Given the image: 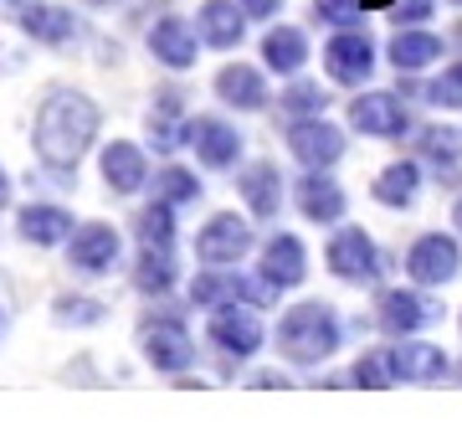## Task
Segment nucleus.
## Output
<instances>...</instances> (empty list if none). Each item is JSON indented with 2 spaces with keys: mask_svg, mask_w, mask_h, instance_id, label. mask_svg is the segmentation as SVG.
I'll use <instances>...</instances> for the list:
<instances>
[{
  "mask_svg": "<svg viewBox=\"0 0 462 432\" xmlns=\"http://www.w3.org/2000/svg\"><path fill=\"white\" fill-rule=\"evenodd\" d=\"M98 139V103L78 88H57L36 108V155L57 175H78L83 155Z\"/></svg>",
  "mask_w": 462,
  "mask_h": 432,
  "instance_id": "1",
  "label": "nucleus"
},
{
  "mask_svg": "<svg viewBox=\"0 0 462 432\" xmlns=\"http://www.w3.org/2000/svg\"><path fill=\"white\" fill-rule=\"evenodd\" d=\"M345 340V324L324 299H303L278 319V355L288 366H324Z\"/></svg>",
  "mask_w": 462,
  "mask_h": 432,
  "instance_id": "2",
  "label": "nucleus"
},
{
  "mask_svg": "<svg viewBox=\"0 0 462 432\" xmlns=\"http://www.w3.org/2000/svg\"><path fill=\"white\" fill-rule=\"evenodd\" d=\"M324 263H329V273L339 283H380L385 278V252L375 248V237L365 232V227H334L329 248H324Z\"/></svg>",
  "mask_w": 462,
  "mask_h": 432,
  "instance_id": "3",
  "label": "nucleus"
},
{
  "mask_svg": "<svg viewBox=\"0 0 462 432\" xmlns=\"http://www.w3.org/2000/svg\"><path fill=\"white\" fill-rule=\"evenodd\" d=\"M462 273V248L457 237L447 232H421L406 248V278L421 283V288H442V283H452Z\"/></svg>",
  "mask_w": 462,
  "mask_h": 432,
  "instance_id": "4",
  "label": "nucleus"
},
{
  "mask_svg": "<svg viewBox=\"0 0 462 432\" xmlns=\"http://www.w3.org/2000/svg\"><path fill=\"white\" fill-rule=\"evenodd\" d=\"M185 145L196 150L200 165H211V170H231L236 160H242V150H247L242 129H236V124H226V118H216V114L185 118Z\"/></svg>",
  "mask_w": 462,
  "mask_h": 432,
  "instance_id": "5",
  "label": "nucleus"
},
{
  "mask_svg": "<svg viewBox=\"0 0 462 432\" xmlns=\"http://www.w3.org/2000/svg\"><path fill=\"white\" fill-rule=\"evenodd\" d=\"M211 345L226 355V361H252L263 350V319L252 304H221L211 309Z\"/></svg>",
  "mask_w": 462,
  "mask_h": 432,
  "instance_id": "6",
  "label": "nucleus"
},
{
  "mask_svg": "<svg viewBox=\"0 0 462 432\" xmlns=\"http://www.w3.org/2000/svg\"><path fill=\"white\" fill-rule=\"evenodd\" d=\"M324 72H329L339 88H365L375 78V42H370L360 26H345V32L329 36V47H324Z\"/></svg>",
  "mask_w": 462,
  "mask_h": 432,
  "instance_id": "7",
  "label": "nucleus"
},
{
  "mask_svg": "<svg viewBox=\"0 0 462 432\" xmlns=\"http://www.w3.org/2000/svg\"><path fill=\"white\" fill-rule=\"evenodd\" d=\"M288 155H293L303 170H329V165H339V155H345V129L329 124L324 114L293 118V129H288Z\"/></svg>",
  "mask_w": 462,
  "mask_h": 432,
  "instance_id": "8",
  "label": "nucleus"
},
{
  "mask_svg": "<svg viewBox=\"0 0 462 432\" xmlns=\"http://www.w3.org/2000/svg\"><path fill=\"white\" fill-rule=\"evenodd\" d=\"M139 350H144L149 366L165 371V376H180V371H190V361H196V340H190V330H185L180 319H144Z\"/></svg>",
  "mask_w": 462,
  "mask_h": 432,
  "instance_id": "9",
  "label": "nucleus"
},
{
  "mask_svg": "<svg viewBox=\"0 0 462 432\" xmlns=\"http://www.w3.org/2000/svg\"><path fill=\"white\" fill-rule=\"evenodd\" d=\"M247 252H252V221H242L236 211H216L196 232V258L206 268H231Z\"/></svg>",
  "mask_w": 462,
  "mask_h": 432,
  "instance_id": "10",
  "label": "nucleus"
},
{
  "mask_svg": "<svg viewBox=\"0 0 462 432\" xmlns=\"http://www.w3.org/2000/svg\"><path fill=\"white\" fill-rule=\"evenodd\" d=\"M431 319H442V304H431L421 294V283L416 288H380L375 324L385 334H416V330H427Z\"/></svg>",
  "mask_w": 462,
  "mask_h": 432,
  "instance_id": "11",
  "label": "nucleus"
},
{
  "mask_svg": "<svg viewBox=\"0 0 462 432\" xmlns=\"http://www.w3.org/2000/svg\"><path fill=\"white\" fill-rule=\"evenodd\" d=\"M118 263V232L108 221H83L78 232L67 237V268L83 278H103Z\"/></svg>",
  "mask_w": 462,
  "mask_h": 432,
  "instance_id": "12",
  "label": "nucleus"
},
{
  "mask_svg": "<svg viewBox=\"0 0 462 432\" xmlns=\"http://www.w3.org/2000/svg\"><path fill=\"white\" fill-rule=\"evenodd\" d=\"M263 283L273 294H288L298 283L309 278V248H303V237L298 232H273L263 242V263H257Z\"/></svg>",
  "mask_w": 462,
  "mask_h": 432,
  "instance_id": "13",
  "label": "nucleus"
},
{
  "mask_svg": "<svg viewBox=\"0 0 462 432\" xmlns=\"http://www.w3.org/2000/svg\"><path fill=\"white\" fill-rule=\"evenodd\" d=\"M385 355H391V376L406 386H431L447 376V350L416 334H396V345H385Z\"/></svg>",
  "mask_w": 462,
  "mask_h": 432,
  "instance_id": "14",
  "label": "nucleus"
},
{
  "mask_svg": "<svg viewBox=\"0 0 462 432\" xmlns=\"http://www.w3.org/2000/svg\"><path fill=\"white\" fill-rule=\"evenodd\" d=\"M349 124L365 139H401L411 129V114L396 93H360V99H349Z\"/></svg>",
  "mask_w": 462,
  "mask_h": 432,
  "instance_id": "15",
  "label": "nucleus"
},
{
  "mask_svg": "<svg viewBox=\"0 0 462 432\" xmlns=\"http://www.w3.org/2000/svg\"><path fill=\"white\" fill-rule=\"evenodd\" d=\"M345 185L334 181L329 170H303L298 181V211L303 221H319V227H339L345 221Z\"/></svg>",
  "mask_w": 462,
  "mask_h": 432,
  "instance_id": "16",
  "label": "nucleus"
},
{
  "mask_svg": "<svg viewBox=\"0 0 462 432\" xmlns=\"http://www.w3.org/2000/svg\"><path fill=\"white\" fill-rule=\"evenodd\" d=\"M149 52H154V62L170 67V72H185V67H196L200 57V42H196V26L185 16H160L149 26Z\"/></svg>",
  "mask_w": 462,
  "mask_h": 432,
  "instance_id": "17",
  "label": "nucleus"
},
{
  "mask_svg": "<svg viewBox=\"0 0 462 432\" xmlns=\"http://www.w3.org/2000/svg\"><path fill=\"white\" fill-rule=\"evenodd\" d=\"M247 11H242V0H206L196 11V32L206 47L216 52H231V47H242V36H247Z\"/></svg>",
  "mask_w": 462,
  "mask_h": 432,
  "instance_id": "18",
  "label": "nucleus"
},
{
  "mask_svg": "<svg viewBox=\"0 0 462 432\" xmlns=\"http://www.w3.org/2000/svg\"><path fill=\"white\" fill-rule=\"evenodd\" d=\"M216 99L226 103V108H242V114H257V108H267V78L257 72V67L247 62H226L221 72H216Z\"/></svg>",
  "mask_w": 462,
  "mask_h": 432,
  "instance_id": "19",
  "label": "nucleus"
},
{
  "mask_svg": "<svg viewBox=\"0 0 462 432\" xmlns=\"http://www.w3.org/2000/svg\"><path fill=\"white\" fill-rule=\"evenodd\" d=\"M103 181L114 196H134V191H144L149 185V165H144V150L129 145V139H114V145H103Z\"/></svg>",
  "mask_w": 462,
  "mask_h": 432,
  "instance_id": "20",
  "label": "nucleus"
},
{
  "mask_svg": "<svg viewBox=\"0 0 462 432\" xmlns=\"http://www.w3.org/2000/svg\"><path fill=\"white\" fill-rule=\"evenodd\" d=\"M16 232H21V242H32V248H57V242H67L78 227H72V211L51 206V201H32V206H21Z\"/></svg>",
  "mask_w": 462,
  "mask_h": 432,
  "instance_id": "21",
  "label": "nucleus"
},
{
  "mask_svg": "<svg viewBox=\"0 0 462 432\" xmlns=\"http://www.w3.org/2000/svg\"><path fill=\"white\" fill-rule=\"evenodd\" d=\"M16 26L32 36V42H47V47H67V42L78 36L72 11L47 5V0H26V5H16Z\"/></svg>",
  "mask_w": 462,
  "mask_h": 432,
  "instance_id": "22",
  "label": "nucleus"
},
{
  "mask_svg": "<svg viewBox=\"0 0 462 432\" xmlns=\"http://www.w3.org/2000/svg\"><path fill=\"white\" fill-rule=\"evenodd\" d=\"M236 191H242V201H247V211L257 216V221H273V216L282 211V175L273 160H257V165H247L242 175H236Z\"/></svg>",
  "mask_w": 462,
  "mask_h": 432,
  "instance_id": "23",
  "label": "nucleus"
},
{
  "mask_svg": "<svg viewBox=\"0 0 462 432\" xmlns=\"http://www.w3.org/2000/svg\"><path fill=\"white\" fill-rule=\"evenodd\" d=\"M442 36L421 32V26H396V36L385 42V57H391V67L396 72H421V67L442 62Z\"/></svg>",
  "mask_w": 462,
  "mask_h": 432,
  "instance_id": "24",
  "label": "nucleus"
},
{
  "mask_svg": "<svg viewBox=\"0 0 462 432\" xmlns=\"http://www.w3.org/2000/svg\"><path fill=\"white\" fill-rule=\"evenodd\" d=\"M370 196H375L380 206H391V211L416 206V196H421V165H416V160H391V165L370 181Z\"/></svg>",
  "mask_w": 462,
  "mask_h": 432,
  "instance_id": "25",
  "label": "nucleus"
},
{
  "mask_svg": "<svg viewBox=\"0 0 462 432\" xmlns=\"http://www.w3.org/2000/svg\"><path fill=\"white\" fill-rule=\"evenodd\" d=\"M263 62H267V72H278V78H298L303 62H309V36L298 32V26H267Z\"/></svg>",
  "mask_w": 462,
  "mask_h": 432,
  "instance_id": "26",
  "label": "nucleus"
},
{
  "mask_svg": "<svg viewBox=\"0 0 462 432\" xmlns=\"http://www.w3.org/2000/svg\"><path fill=\"white\" fill-rule=\"evenodd\" d=\"M175 273H180V268H175V252L139 242V263H134V288H139V294H154V299L170 294V288H175Z\"/></svg>",
  "mask_w": 462,
  "mask_h": 432,
  "instance_id": "27",
  "label": "nucleus"
},
{
  "mask_svg": "<svg viewBox=\"0 0 462 432\" xmlns=\"http://www.w3.org/2000/svg\"><path fill=\"white\" fill-rule=\"evenodd\" d=\"M149 139H154V150H175V145H185V103H180V93H154V108H149Z\"/></svg>",
  "mask_w": 462,
  "mask_h": 432,
  "instance_id": "28",
  "label": "nucleus"
},
{
  "mask_svg": "<svg viewBox=\"0 0 462 432\" xmlns=\"http://www.w3.org/2000/svg\"><path fill=\"white\" fill-rule=\"evenodd\" d=\"M416 155L437 170H452L457 175V160H462V134L447 129V124H427V129L416 134Z\"/></svg>",
  "mask_w": 462,
  "mask_h": 432,
  "instance_id": "29",
  "label": "nucleus"
},
{
  "mask_svg": "<svg viewBox=\"0 0 462 432\" xmlns=\"http://www.w3.org/2000/svg\"><path fill=\"white\" fill-rule=\"evenodd\" d=\"M134 232H139V242H149V248H170V242H175V206H170V201H149L144 211L134 216Z\"/></svg>",
  "mask_w": 462,
  "mask_h": 432,
  "instance_id": "30",
  "label": "nucleus"
},
{
  "mask_svg": "<svg viewBox=\"0 0 462 432\" xmlns=\"http://www.w3.org/2000/svg\"><path fill=\"white\" fill-rule=\"evenodd\" d=\"M149 185H154V201H170V206H190V201H200V181L185 165H165Z\"/></svg>",
  "mask_w": 462,
  "mask_h": 432,
  "instance_id": "31",
  "label": "nucleus"
},
{
  "mask_svg": "<svg viewBox=\"0 0 462 432\" xmlns=\"http://www.w3.org/2000/svg\"><path fill=\"white\" fill-rule=\"evenodd\" d=\"M282 114H293V118H314V114H324L329 108V93L319 83H309V78H293L288 83V93H282Z\"/></svg>",
  "mask_w": 462,
  "mask_h": 432,
  "instance_id": "32",
  "label": "nucleus"
},
{
  "mask_svg": "<svg viewBox=\"0 0 462 432\" xmlns=\"http://www.w3.org/2000/svg\"><path fill=\"white\" fill-rule=\"evenodd\" d=\"M349 381H355V386H370V391H380V386H396V376H391V355H385V350H370V355H360V361L349 366Z\"/></svg>",
  "mask_w": 462,
  "mask_h": 432,
  "instance_id": "33",
  "label": "nucleus"
},
{
  "mask_svg": "<svg viewBox=\"0 0 462 432\" xmlns=\"http://www.w3.org/2000/svg\"><path fill=\"white\" fill-rule=\"evenodd\" d=\"M427 103L431 108H462V62H447L437 78L427 83Z\"/></svg>",
  "mask_w": 462,
  "mask_h": 432,
  "instance_id": "34",
  "label": "nucleus"
},
{
  "mask_svg": "<svg viewBox=\"0 0 462 432\" xmlns=\"http://www.w3.org/2000/svg\"><path fill=\"white\" fill-rule=\"evenodd\" d=\"M365 11H370V0H314V16L319 21H329V26H360Z\"/></svg>",
  "mask_w": 462,
  "mask_h": 432,
  "instance_id": "35",
  "label": "nucleus"
},
{
  "mask_svg": "<svg viewBox=\"0 0 462 432\" xmlns=\"http://www.w3.org/2000/svg\"><path fill=\"white\" fill-rule=\"evenodd\" d=\"M51 319H57V324H98V319H103V309H98V299H83V294H67V299H57Z\"/></svg>",
  "mask_w": 462,
  "mask_h": 432,
  "instance_id": "36",
  "label": "nucleus"
},
{
  "mask_svg": "<svg viewBox=\"0 0 462 432\" xmlns=\"http://www.w3.org/2000/svg\"><path fill=\"white\" fill-rule=\"evenodd\" d=\"M385 11H391V21H396V26H421L437 5H431V0H391Z\"/></svg>",
  "mask_w": 462,
  "mask_h": 432,
  "instance_id": "37",
  "label": "nucleus"
},
{
  "mask_svg": "<svg viewBox=\"0 0 462 432\" xmlns=\"http://www.w3.org/2000/svg\"><path fill=\"white\" fill-rule=\"evenodd\" d=\"M278 5H282V0H242V11H247L252 21H273V16H278Z\"/></svg>",
  "mask_w": 462,
  "mask_h": 432,
  "instance_id": "38",
  "label": "nucleus"
},
{
  "mask_svg": "<svg viewBox=\"0 0 462 432\" xmlns=\"http://www.w3.org/2000/svg\"><path fill=\"white\" fill-rule=\"evenodd\" d=\"M252 386H257V391H282V386H293V381H288L282 371H257V376H252Z\"/></svg>",
  "mask_w": 462,
  "mask_h": 432,
  "instance_id": "39",
  "label": "nucleus"
},
{
  "mask_svg": "<svg viewBox=\"0 0 462 432\" xmlns=\"http://www.w3.org/2000/svg\"><path fill=\"white\" fill-rule=\"evenodd\" d=\"M11 201V175H5V165H0V206Z\"/></svg>",
  "mask_w": 462,
  "mask_h": 432,
  "instance_id": "40",
  "label": "nucleus"
},
{
  "mask_svg": "<svg viewBox=\"0 0 462 432\" xmlns=\"http://www.w3.org/2000/svg\"><path fill=\"white\" fill-rule=\"evenodd\" d=\"M452 221H457V237H462V196H457V206H452Z\"/></svg>",
  "mask_w": 462,
  "mask_h": 432,
  "instance_id": "41",
  "label": "nucleus"
},
{
  "mask_svg": "<svg viewBox=\"0 0 462 432\" xmlns=\"http://www.w3.org/2000/svg\"><path fill=\"white\" fill-rule=\"evenodd\" d=\"M452 42H457V47H462V21H457V26H452Z\"/></svg>",
  "mask_w": 462,
  "mask_h": 432,
  "instance_id": "42",
  "label": "nucleus"
},
{
  "mask_svg": "<svg viewBox=\"0 0 462 432\" xmlns=\"http://www.w3.org/2000/svg\"><path fill=\"white\" fill-rule=\"evenodd\" d=\"M452 5H462V0H452Z\"/></svg>",
  "mask_w": 462,
  "mask_h": 432,
  "instance_id": "43",
  "label": "nucleus"
},
{
  "mask_svg": "<svg viewBox=\"0 0 462 432\" xmlns=\"http://www.w3.org/2000/svg\"><path fill=\"white\" fill-rule=\"evenodd\" d=\"M0 319H5V315H0Z\"/></svg>",
  "mask_w": 462,
  "mask_h": 432,
  "instance_id": "44",
  "label": "nucleus"
}]
</instances>
